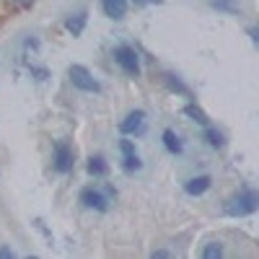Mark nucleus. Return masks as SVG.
<instances>
[{"label": "nucleus", "instance_id": "nucleus-20", "mask_svg": "<svg viewBox=\"0 0 259 259\" xmlns=\"http://www.w3.org/2000/svg\"><path fill=\"white\" fill-rule=\"evenodd\" d=\"M133 3L140 8V6H156V3H161V0H133Z\"/></svg>", "mask_w": 259, "mask_h": 259}, {"label": "nucleus", "instance_id": "nucleus-10", "mask_svg": "<svg viewBox=\"0 0 259 259\" xmlns=\"http://www.w3.org/2000/svg\"><path fill=\"white\" fill-rule=\"evenodd\" d=\"M163 145H166L168 153H174V156H179L184 150V145H182V140H179V135L174 133V130H163Z\"/></svg>", "mask_w": 259, "mask_h": 259}, {"label": "nucleus", "instance_id": "nucleus-16", "mask_svg": "<svg viewBox=\"0 0 259 259\" xmlns=\"http://www.w3.org/2000/svg\"><path fill=\"white\" fill-rule=\"evenodd\" d=\"M122 166H124V171H127V174H133V171H140V168H143V163H140L138 153H133V156H124Z\"/></svg>", "mask_w": 259, "mask_h": 259}, {"label": "nucleus", "instance_id": "nucleus-19", "mask_svg": "<svg viewBox=\"0 0 259 259\" xmlns=\"http://www.w3.org/2000/svg\"><path fill=\"white\" fill-rule=\"evenodd\" d=\"M13 256H16V254H13V249H6V246L0 249V259H13Z\"/></svg>", "mask_w": 259, "mask_h": 259}, {"label": "nucleus", "instance_id": "nucleus-2", "mask_svg": "<svg viewBox=\"0 0 259 259\" xmlns=\"http://www.w3.org/2000/svg\"><path fill=\"white\" fill-rule=\"evenodd\" d=\"M114 200V189L112 187H104V189H96V187H85L80 192V205L89 207V210H99V212H106L109 210V202Z\"/></svg>", "mask_w": 259, "mask_h": 259}, {"label": "nucleus", "instance_id": "nucleus-11", "mask_svg": "<svg viewBox=\"0 0 259 259\" xmlns=\"http://www.w3.org/2000/svg\"><path fill=\"white\" fill-rule=\"evenodd\" d=\"M85 168H89L91 177H106V174H109V163H106L101 156H91V158H89V166H85Z\"/></svg>", "mask_w": 259, "mask_h": 259}, {"label": "nucleus", "instance_id": "nucleus-12", "mask_svg": "<svg viewBox=\"0 0 259 259\" xmlns=\"http://www.w3.org/2000/svg\"><path fill=\"white\" fill-rule=\"evenodd\" d=\"M202 138L207 140V145H210V148H223V145H226L223 133H221V130H215V127H210V124H205V133H202Z\"/></svg>", "mask_w": 259, "mask_h": 259}, {"label": "nucleus", "instance_id": "nucleus-7", "mask_svg": "<svg viewBox=\"0 0 259 259\" xmlns=\"http://www.w3.org/2000/svg\"><path fill=\"white\" fill-rule=\"evenodd\" d=\"M210 184H212V179L207 174H200V177H194L184 184V192L189 194V197H200V194H205L210 189Z\"/></svg>", "mask_w": 259, "mask_h": 259}, {"label": "nucleus", "instance_id": "nucleus-3", "mask_svg": "<svg viewBox=\"0 0 259 259\" xmlns=\"http://www.w3.org/2000/svg\"><path fill=\"white\" fill-rule=\"evenodd\" d=\"M52 166L57 174H70L73 166H75V153H73V145L57 140L55 143V156H52Z\"/></svg>", "mask_w": 259, "mask_h": 259}, {"label": "nucleus", "instance_id": "nucleus-14", "mask_svg": "<svg viewBox=\"0 0 259 259\" xmlns=\"http://www.w3.org/2000/svg\"><path fill=\"white\" fill-rule=\"evenodd\" d=\"M163 78H166V83H168V89H171V91H179V94L189 96V89H187V85H184V83H182V80H179L177 75H171V73H166Z\"/></svg>", "mask_w": 259, "mask_h": 259}, {"label": "nucleus", "instance_id": "nucleus-21", "mask_svg": "<svg viewBox=\"0 0 259 259\" xmlns=\"http://www.w3.org/2000/svg\"><path fill=\"white\" fill-rule=\"evenodd\" d=\"M150 256H153V259H156V256H171V251H166V249H156Z\"/></svg>", "mask_w": 259, "mask_h": 259}, {"label": "nucleus", "instance_id": "nucleus-6", "mask_svg": "<svg viewBox=\"0 0 259 259\" xmlns=\"http://www.w3.org/2000/svg\"><path fill=\"white\" fill-rule=\"evenodd\" d=\"M145 112L143 109H135V112H130L122 122H119V133L122 135H143L145 133Z\"/></svg>", "mask_w": 259, "mask_h": 259}, {"label": "nucleus", "instance_id": "nucleus-23", "mask_svg": "<svg viewBox=\"0 0 259 259\" xmlns=\"http://www.w3.org/2000/svg\"><path fill=\"white\" fill-rule=\"evenodd\" d=\"M249 36H251V41H256V39H259V36H256V29H254V26L249 29Z\"/></svg>", "mask_w": 259, "mask_h": 259}, {"label": "nucleus", "instance_id": "nucleus-9", "mask_svg": "<svg viewBox=\"0 0 259 259\" xmlns=\"http://www.w3.org/2000/svg\"><path fill=\"white\" fill-rule=\"evenodd\" d=\"M85 21H89V13L80 11V13H75V16H70L68 21H65V29H68L73 36H78V34H83V29H85Z\"/></svg>", "mask_w": 259, "mask_h": 259}, {"label": "nucleus", "instance_id": "nucleus-17", "mask_svg": "<svg viewBox=\"0 0 259 259\" xmlns=\"http://www.w3.org/2000/svg\"><path fill=\"white\" fill-rule=\"evenodd\" d=\"M212 6L218 8V11H228V13L239 11V3H236V0H212Z\"/></svg>", "mask_w": 259, "mask_h": 259}, {"label": "nucleus", "instance_id": "nucleus-22", "mask_svg": "<svg viewBox=\"0 0 259 259\" xmlns=\"http://www.w3.org/2000/svg\"><path fill=\"white\" fill-rule=\"evenodd\" d=\"M13 3H16V6H21V8H26V6H31V3H34V0H13Z\"/></svg>", "mask_w": 259, "mask_h": 259}, {"label": "nucleus", "instance_id": "nucleus-5", "mask_svg": "<svg viewBox=\"0 0 259 259\" xmlns=\"http://www.w3.org/2000/svg\"><path fill=\"white\" fill-rule=\"evenodd\" d=\"M70 83L75 85L78 91H85V94H99L101 91V83L83 68V65H73L70 68Z\"/></svg>", "mask_w": 259, "mask_h": 259}, {"label": "nucleus", "instance_id": "nucleus-13", "mask_svg": "<svg viewBox=\"0 0 259 259\" xmlns=\"http://www.w3.org/2000/svg\"><path fill=\"white\" fill-rule=\"evenodd\" d=\"M184 114H187V117H189L192 122H197V124H202V127H205V124H210L207 114H205V112L200 109V106H194V104H187V106H184Z\"/></svg>", "mask_w": 259, "mask_h": 259}, {"label": "nucleus", "instance_id": "nucleus-1", "mask_svg": "<svg viewBox=\"0 0 259 259\" xmlns=\"http://www.w3.org/2000/svg\"><path fill=\"white\" fill-rule=\"evenodd\" d=\"M256 207H259V192L256 189H241L239 194H233L226 202L223 210L231 218H244V215H251Z\"/></svg>", "mask_w": 259, "mask_h": 259}, {"label": "nucleus", "instance_id": "nucleus-15", "mask_svg": "<svg viewBox=\"0 0 259 259\" xmlns=\"http://www.w3.org/2000/svg\"><path fill=\"white\" fill-rule=\"evenodd\" d=\"M202 256H205V259H218V256H223V246H221L218 241H210V244L202 249Z\"/></svg>", "mask_w": 259, "mask_h": 259}, {"label": "nucleus", "instance_id": "nucleus-8", "mask_svg": "<svg viewBox=\"0 0 259 259\" xmlns=\"http://www.w3.org/2000/svg\"><path fill=\"white\" fill-rule=\"evenodd\" d=\"M101 8H104V13L109 18L119 21L127 13V0H101Z\"/></svg>", "mask_w": 259, "mask_h": 259}, {"label": "nucleus", "instance_id": "nucleus-18", "mask_svg": "<svg viewBox=\"0 0 259 259\" xmlns=\"http://www.w3.org/2000/svg\"><path fill=\"white\" fill-rule=\"evenodd\" d=\"M119 150H122V156H133L135 153V143L133 140H119Z\"/></svg>", "mask_w": 259, "mask_h": 259}, {"label": "nucleus", "instance_id": "nucleus-4", "mask_svg": "<svg viewBox=\"0 0 259 259\" xmlns=\"http://www.w3.org/2000/svg\"><path fill=\"white\" fill-rule=\"evenodd\" d=\"M114 62L119 65V68H122L130 78H138V75H140V57H138V52H135L133 47H127V45L117 47V50H114Z\"/></svg>", "mask_w": 259, "mask_h": 259}]
</instances>
